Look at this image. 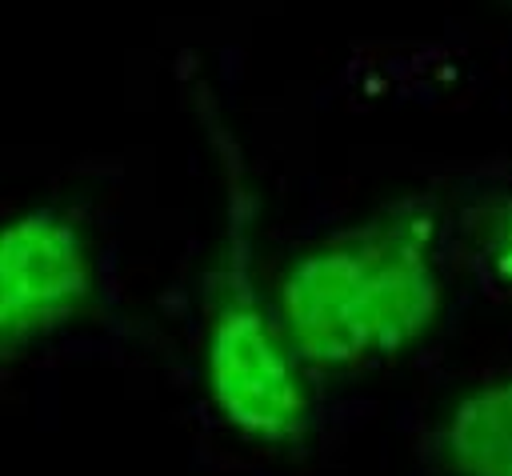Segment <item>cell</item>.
<instances>
[{
  "mask_svg": "<svg viewBox=\"0 0 512 476\" xmlns=\"http://www.w3.org/2000/svg\"><path fill=\"white\" fill-rule=\"evenodd\" d=\"M276 312L308 368H352L376 356L364 228H344L304 248L280 276Z\"/></svg>",
  "mask_w": 512,
  "mask_h": 476,
  "instance_id": "3957f363",
  "label": "cell"
},
{
  "mask_svg": "<svg viewBox=\"0 0 512 476\" xmlns=\"http://www.w3.org/2000/svg\"><path fill=\"white\" fill-rule=\"evenodd\" d=\"M368 248V300L376 356L420 344L444 308L436 268V212L428 200H396L360 220Z\"/></svg>",
  "mask_w": 512,
  "mask_h": 476,
  "instance_id": "277c9868",
  "label": "cell"
},
{
  "mask_svg": "<svg viewBox=\"0 0 512 476\" xmlns=\"http://www.w3.org/2000/svg\"><path fill=\"white\" fill-rule=\"evenodd\" d=\"M472 236H476L480 260L504 284H512V192L492 196L472 212Z\"/></svg>",
  "mask_w": 512,
  "mask_h": 476,
  "instance_id": "8992f818",
  "label": "cell"
},
{
  "mask_svg": "<svg viewBox=\"0 0 512 476\" xmlns=\"http://www.w3.org/2000/svg\"><path fill=\"white\" fill-rule=\"evenodd\" d=\"M432 444L452 476H512V372L460 392Z\"/></svg>",
  "mask_w": 512,
  "mask_h": 476,
  "instance_id": "5b68a950",
  "label": "cell"
},
{
  "mask_svg": "<svg viewBox=\"0 0 512 476\" xmlns=\"http://www.w3.org/2000/svg\"><path fill=\"white\" fill-rule=\"evenodd\" d=\"M200 116L224 188L220 236L204 272L208 392L220 416L248 440L296 444L308 432V388L304 364L260 284V192L224 116L212 104H200Z\"/></svg>",
  "mask_w": 512,
  "mask_h": 476,
  "instance_id": "6da1fadb",
  "label": "cell"
},
{
  "mask_svg": "<svg viewBox=\"0 0 512 476\" xmlns=\"http://www.w3.org/2000/svg\"><path fill=\"white\" fill-rule=\"evenodd\" d=\"M96 308L92 240L72 208L36 204L0 220V364Z\"/></svg>",
  "mask_w": 512,
  "mask_h": 476,
  "instance_id": "7a4b0ae2",
  "label": "cell"
}]
</instances>
